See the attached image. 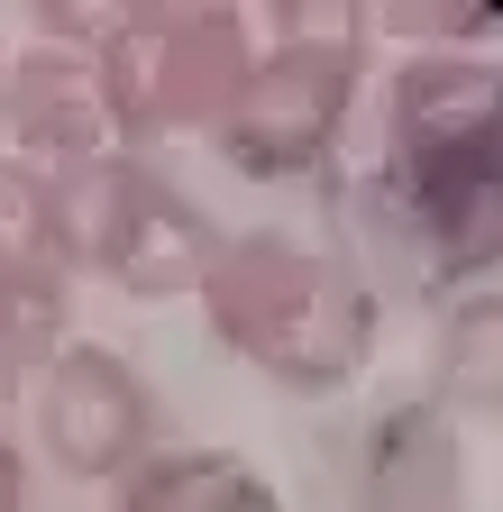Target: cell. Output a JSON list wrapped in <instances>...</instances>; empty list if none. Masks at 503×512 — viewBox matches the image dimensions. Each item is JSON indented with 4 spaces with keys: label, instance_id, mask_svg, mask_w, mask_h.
I'll use <instances>...</instances> for the list:
<instances>
[{
    "label": "cell",
    "instance_id": "cell-1",
    "mask_svg": "<svg viewBox=\"0 0 503 512\" xmlns=\"http://www.w3.org/2000/svg\"><path fill=\"white\" fill-rule=\"evenodd\" d=\"M385 220L421 247L430 284L503 266V55H412L385 101Z\"/></svg>",
    "mask_w": 503,
    "mask_h": 512
},
{
    "label": "cell",
    "instance_id": "cell-2",
    "mask_svg": "<svg viewBox=\"0 0 503 512\" xmlns=\"http://www.w3.org/2000/svg\"><path fill=\"white\" fill-rule=\"evenodd\" d=\"M202 320L220 348L266 366L293 394H339L375 348V293L348 256L302 247L293 229H238L202 266Z\"/></svg>",
    "mask_w": 503,
    "mask_h": 512
},
{
    "label": "cell",
    "instance_id": "cell-3",
    "mask_svg": "<svg viewBox=\"0 0 503 512\" xmlns=\"http://www.w3.org/2000/svg\"><path fill=\"white\" fill-rule=\"evenodd\" d=\"M46 192H55V238H65L74 275H110L138 302L202 293V266H211L220 229L183 202L147 156H129V147L83 156L65 174H46Z\"/></svg>",
    "mask_w": 503,
    "mask_h": 512
},
{
    "label": "cell",
    "instance_id": "cell-4",
    "mask_svg": "<svg viewBox=\"0 0 503 512\" xmlns=\"http://www.w3.org/2000/svg\"><path fill=\"white\" fill-rule=\"evenodd\" d=\"M357 83H366V19L284 10L275 46H257V64H247L238 110L220 119V156L238 174H311V165H330Z\"/></svg>",
    "mask_w": 503,
    "mask_h": 512
},
{
    "label": "cell",
    "instance_id": "cell-5",
    "mask_svg": "<svg viewBox=\"0 0 503 512\" xmlns=\"http://www.w3.org/2000/svg\"><path fill=\"white\" fill-rule=\"evenodd\" d=\"M92 64L110 92V128L129 147H147V138H183V128L220 138L257 46H247L238 10H129V19L92 28Z\"/></svg>",
    "mask_w": 503,
    "mask_h": 512
},
{
    "label": "cell",
    "instance_id": "cell-6",
    "mask_svg": "<svg viewBox=\"0 0 503 512\" xmlns=\"http://www.w3.org/2000/svg\"><path fill=\"white\" fill-rule=\"evenodd\" d=\"M37 448L83 485H119L138 458H156L147 375L101 339H55V357L37 375Z\"/></svg>",
    "mask_w": 503,
    "mask_h": 512
},
{
    "label": "cell",
    "instance_id": "cell-7",
    "mask_svg": "<svg viewBox=\"0 0 503 512\" xmlns=\"http://www.w3.org/2000/svg\"><path fill=\"white\" fill-rule=\"evenodd\" d=\"M0 138H10L19 165H37V174L110 156L119 128H110V92H101L92 46H28L10 74H0Z\"/></svg>",
    "mask_w": 503,
    "mask_h": 512
},
{
    "label": "cell",
    "instance_id": "cell-8",
    "mask_svg": "<svg viewBox=\"0 0 503 512\" xmlns=\"http://www.w3.org/2000/svg\"><path fill=\"white\" fill-rule=\"evenodd\" d=\"M357 503L366 512H476L467 439H458V421L430 394L421 403H385L366 421V439H357Z\"/></svg>",
    "mask_w": 503,
    "mask_h": 512
},
{
    "label": "cell",
    "instance_id": "cell-9",
    "mask_svg": "<svg viewBox=\"0 0 503 512\" xmlns=\"http://www.w3.org/2000/svg\"><path fill=\"white\" fill-rule=\"evenodd\" d=\"M65 238H55V192L37 165H0V320H10V339L28 348L37 330L65 320Z\"/></svg>",
    "mask_w": 503,
    "mask_h": 512
},
{
    "label": "cell",
    "instance_id": "cell-10",
    "mask_svg": "<svg viewBox=\"0 0 503 512\" xmlns=\"http://www.w3.org/2000/svg\"><path fill=\"white\" fill-rule=\"evenodd\" d=\"M110 512H275V476L238 448H156L119 476Z\"/></svg>",
    "mask_w": 503,
    "mask_h": 512
},
{
    "label": "cell",
    "instance_id": "cell-11",
    "mask_svg": "<svg viewBox=\"0 0 503 512\" xmlns=\"http://www.w3.org/2000/svg\"><path fill=\"white\" fill-rule=\"evenodd\" d=\"M430 403L439 412H503V293H449L430 330Z\"/></svg>",
    "mask_w": 503,
    "mask_h": 512
},
{
    "label": "cell",
    "instance_id": "cell-12",
    "mask_svg": "<svg viewBox=\"0 0 503 512\" xmlns=\"http://www.w3.org/2000/svg\"><path fill=\"white\" fill-rule=\"evenodd\" d=\"M375 28H394V37H458V55H476V37H494L503 19L494 10H385Z\"/></svg>",
    "mask_w": 503,
    "mask_h": 512
},
{
    "label": "cell",
    "instance_id": "cell-13",
    "mask_svg": "<svg viewBox=\"0 0 503 512\" xmlns=\"http://www.w3.org/2000/svg\"><path fill=\"white\" fill-rule=\"evenodd\" d=\"M28 503V458H19V439H0V512H19Z\"/></svg>",
    "mask_w": 503,
    "mask_h": 512
},
{
    "label": "cell",
    "instance_id": "cell-14",
    "mask_svg": "<svg viewBox=\"0 0 503 512\" xmlns=\"http://www.w3.org/2000/svg\"><path fill=\"white\" fill-rule=\"evenodd\" d=\"M10 357H19V339H10V320H0V366H10Z\"/></svg>",
    "mask_w": 503,
    "mask_h": 512
},
{
    "label": "cell",
    "instance_id": "cell-15",
    "mask_svg": "<svg viewBox=\"0 0 503 512\" xmlns=\"http://www.w3.org/2000/svg\"><path fill=\"white\" fill-rule=\"evenodd\" d=\"M0 74H10V64H0Z\"/></svg>",
    "mask_w": 503,
    "mask_h": 512
}]
</instances>
